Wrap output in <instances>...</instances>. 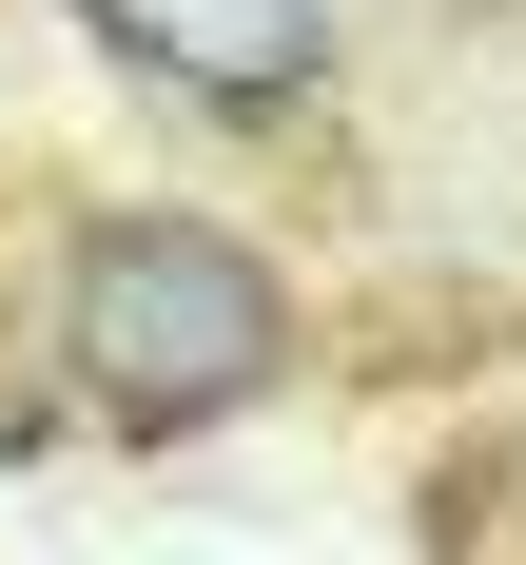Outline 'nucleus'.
<instances>
[{"label":"nucleus","mask_w":526,"mask_h":565,"mask_svg":"<svg viewBox=\"0 0 526 565\" xmlns=\"http://www.w3.org/2000/svg\"><path fill=\"white\" fill-rule=\"evenodd\" d=\"M137 78H175V98H292L312 58H332V0H78Z\"/></svg>","instance_id":"obj_2"},{"label":"nucleus","mask_w":526,"mask_h":565,"mask_svg":"<svg viewBox=\"0 0 526 565\" xmlns=\"http://www.w3.org/2000/svg\"><path fill=\"white\" fill-rule=\"evenodd\" d=\"M58 351H78V391H98V409H137V429H195V409L273 391L292 312H273V274H254L234 234L117 215V234H78V292H58Z\"/></svg>","instance_id":"obj_1"}]
</instances>
